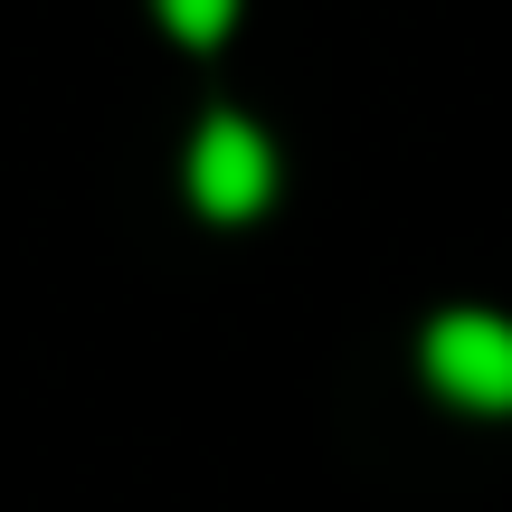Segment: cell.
Returning a JSON list of instances; mask_svg holds the SVG:
<instances>
[{
  "label": "cell",
  "mask_w": 512,
  "mask_h": 512,
  "mask_svg": "<svg viewBox=\"0 0 512 512\" xmlns=\"http://www.w3.org/2000/svg\"><path fill=\"white\" fill-rule=\"evenodd\" d=\"M427 380L465 408H512V323L503 313H446L427 332Z\"/></svg>",
  "instance_id": "6da1fadb"
},
{
  "label": "cell",
  "mask_w": 512,
  "mask_h": 512,
  "mask_svg": "<svg viewBox=\"0 0 512 512\" xmlns=\"http://www.w3.org/2000/svg\"><path fill=\"white\" fill-rule=\"evenodd\" d=\"M266 190H275L266 133L238 124V114H219V124L190 143V200H200L209 219H256V209H266Z\"/></svg>",
  "instance_id": "7a4b0ae2"
},
{
  "label": "cell",
  "mask_w": 512,
  "mask_h": 512,
  "mask_svg": "<svg viewBox=\"0 0 512 512\" xmlns=\"http://www.w3.org/2000/svg\"><path fill=\"white\" fill-rule=\"evenodd\" d=\"M162 10V29L181 38V48H219L228 29H238V0H152Z\"/></svg>",
  "instance_id": "3957f363"
}]
</instances>
